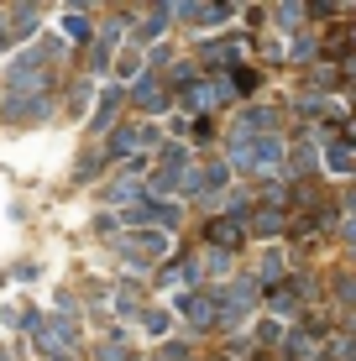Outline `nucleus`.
<instances>
[{
	"label": "nucleus",
	"instance_id": "1",
	"mask_svg": "<svg viewBox=\"0 0 356 361\" xmlns=\"http://www.w3.org/2000/svg\"><path fill=\"white\" fill-rule=\"evenodd\" d=\"M231 163H236L241 173L267 178V173H278V163H283V142H278V136H236Z\"/></svg>",
	"mask_w": 356,
	"mask_h": 361
},
{
	"label": "nucleus",
	"instance_id": "2",
	"mask_svg": "<svg viewBox=\"0 0 356 361\" xmlns=\"http://www.w3.org/2000/svg\"><path fill=\"white\" fill-rule=\"evenodd\" d=\"M226 94H231V79H220V84H189V90H183V105L204 116V110H215Z\"/></svg>",
	"mask_w": 356,
	"mask_h": 361
},
{
	"label": "nucleus",
	"instance_id": "3",
	"mask_svg": "<svg viewBox=\"0 0 356 361\" xmlns=\"http://www.w3.org/2000/svg\"><path fill=\"white\" fill-rule=\"evenodd\" d=\"M42 63L47 58L42 53H27V58H16V63H11V90H37V84H42Z\"/></svg>",
	"mask_w": 356,
	"mask_h": 361
},
{
	"label": "nucleus",
	"instance_id": "4",
	"mask_svg": "<svg viewBox=\"0 0 356 361\" xmlns=\"http://www.w3.org/2000/svg\"><path fill=\"white\" fill-rule=\"evenodd\" d=\"M152 142V131L147 126H121L116 136H110V147H105V157H131L137 147H147Z\"/></svg>",
	"mask_w": 356,
	"mask_h": 361
},
{
	"label": "nucleus",
	"instance_id": "5",
	"mask_svg": "<svg viewBox=\"0 0 356 361\" xmlns=\"http://www.w3.org/2000/svg\"><path fill=\"white\" fill-rule=\"evenodd\" d=\"M163 252H168V235H157V231L131 235V241H126V257H131V262H157Z\"/></svg>",
	"mask_w": 356,
	"mask_h": 361
},
{
	"label": "nucleus",
	"instance_id": "6",
	"mask_svg": "<svg viewBox=\"0 0 356 361\" xmlns=\"http://www.w3.org/2000/svg\"><path fill=\"white\" fill-rule=\"evenodd\" d=\"M37 341H42V351H68V345H73V325H68V319H53V325H42V330H37Z\"/></svg>",
	"mask_w": 356,
	"mask_h": 361
},
{
	"label": "nucleus",
	"instance_id": "7",
	"mask_svg": "<svg viewBox=\"0 0 356 361\" xmlns=\"http://www.w3.org/2000/svg\"><path fill=\"white\" fill-rule=\"evenodd\" d=\"M183 314L189 325H215V293H183Z\"/></svg>",
	"mask_w": 356,
	"mask_h": 361
},
{
	"label": "nucleus",
	"instance_id": "8",
	"mask_svg": "<svg viewBox=\"0 0 356 361\" xmlns=\"http://www.w3.org/2000/svg\"><path fill=\"white\" fill-rule=\"evenodd\" d=\"M137 99H142V110H163V105H168V90H163V84H147V79H142Z\"/></svg>",
	"mask_w": 356,
	"mask_h": 361
},
{
	"label": "nucleus",
	"instance_id": "9",
	"mask_svg": "<svg viewBox=\"0 0 356 361\" xmlns=\"http://www.w3.org/2000/svg\"><path fill=\"white\" fill-rule=\"evenodd\" d=\"M210 235H215L220 246H231V241L241 235V220H215V226H210Z\"/></svg>",
	"mask_w": 356,
	"mask_h": 361
},
{
	"label": "nucleus",
	"instance_id": "10",
	"mask_svg": "<svg viewBox=\"0 0 356 361\" xmlns=\"http://www.w3.org/2000/svg\"><path fill=\"white\" fill-rule=\"evenodd\" d=\"M137 220H157V226H173V209H168V204H142V209H137Z\"/></svg>",
	"mask_w": 356,
	"mask_h": 361
},
{
	"label": "nucleus",
	"instance_id": "11",
	"mask_svg": "<svg viewBox=\"0 0 356 361\" xmlns=\"http://www.w3.org/2000/svg\"><path fill=\"white\" fill-rule=\"evenodd\" d=\"M330 168H336V173H351V142H336V147H330Z\"/></svg>",
	"mask_w": 356,
	"mask_h": 361
},
{
	"label": "nucleus",
	"instance_id": "12",
	"mask_svg": "<svg viewBox=\"0 0 356 361\" xmlns=\"http://www.w3.org/2000/svg\"><path fill=\"white\" fill-rule=\"evenodd\" d=\"M168 16H173V11H168V6H157L152 16H147V27H142V37H157V32H163V21H168Z\"/></svg>",
	"mask_w": 356,
	"mask_h": 361
},
{
	"label": "nucleus",
	"instance_id": "13",
	"mask_svg": "<svg viewBox=\"0 0 356 361\" xmlns=\"http://www.w3.org/2000/svg\"><path fill=\"white\" fill-rule=\"evenodd\" d=\"M299 293H304L299 283H283V288L273 293V304H278V309H288V304H299Z\"/></svg>",
	"mask_w": 356,
	"mask_h": 361
},
{
	"label": "nucleus",
	"instance_id": "14",
	"mask_svg": "<svg viewBox=\"0 0 356 361\" xmlns=\"http://www.w3.org/2000/svg\"><path fill=\"white\" fill-rule=\"evenodd\" d=\"M257 231H283V215H278V209H262V215H257Z\"/></svg>",
	"mask_w": 356,
	"mask_h": 361
},
{
	"label": "nucleus",
	"instance_id": "15",
	"mask_svg": "<svg viewBox=\"0 0 356 361\" xmlns=\"http://www.w3.org/2000/svg\"><path fill=\"white\" fill-rule=\"evenodd\" d=\"M0 361H6V356H0Z\"/></svg>",
	"mask_w": 356,
	"mask_h": 361
}]
</instances>
